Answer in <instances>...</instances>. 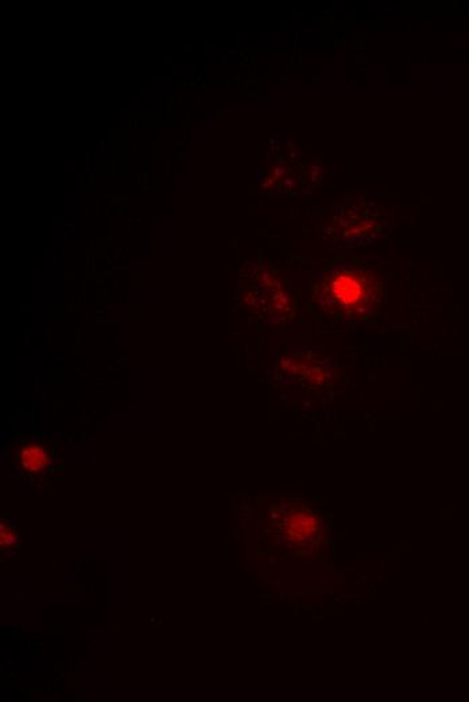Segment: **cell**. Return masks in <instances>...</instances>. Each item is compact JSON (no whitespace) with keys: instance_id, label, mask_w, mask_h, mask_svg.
I'll list each match as a JSON object with an SVG mask.
<instances>
[{"instance_id":"1","label":"cell","mask_w":469,"mask_h":702,"mask_svg":"<svg viewBox=\"0 0 469 702\" xmlns=\"http://www.w3.org/2000/svg\"><path fill=\"white\" fill-rule=\"evenodd\" d=\"M385 299V284L367 269L339 270L328 276L320 294L324 311L344 322H365L376 318Z\"/></svg>"},{"instance_id":"2","label":"cell","mask_w":469,"mask_h":702,"mask_svg":"<svg viewBox=\"0 0 469 702\" xmlns=\"http://www.w3.org/2000/svg\"><path fill=\"white\" fill-rule=\"evenodd\" d=\"M286 533L297 540H306L317 531V517L305 509L293 511L285 522Z\"/></svg>"},{"instance_id":"3","label":"cell","mask_w":469,"mask_h":702,"mask_svg":"<svg viewBox=\"0 0 469 702\" xmlns=\"http://www.w3.org/2000/svg\"><path fill=\"white\" fill-rule=\"evenodd\" d=\"M19 458L22 467L32 473H39L45 470L50 463L49 453L46 452V449L38 445H29L23 447L21 450Z\"/></svg>"},{"instance_id":"4","label":"cell","mask_w":469,"mask_h":702,"mask_svg":"<svg viewBox=\"0 0 469 702\" xmlns=\"http://www.w3.org/2000/svg\"><path fill=\"white\" fill-rule=\"evenodd\" d=\"M0 541H1L3 548L14 546L16 541V535L4 524H1V527H0Z\"/></svg>"}]
</instances>
